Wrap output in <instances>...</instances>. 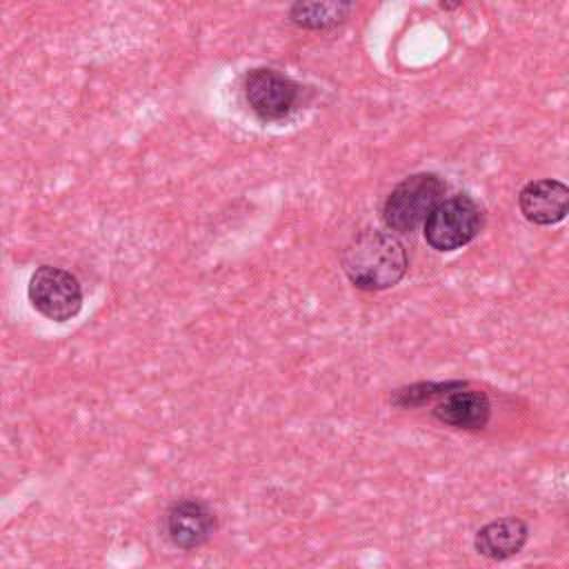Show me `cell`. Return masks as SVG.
<instances>
[{"mask_svg":"<svg viewBox=\"0 0 569 569\" xmlns=\"http://www.w3.org/2000/svg\"><path fill=\"white\" fill-rule=\"evenodd\" d=\"M529 538V527L525 520L509 516L487 522L476 533V551L491 560H505L516 556Z\"/></svg>","mask_w":569,"mask_h":569,"instance_id":"9c48e42d","label":"cell"},{"mask_svg":"<svg viewBox=\"0 0 569 569\" xmlns=\"http://www.w3.org/2000/svg\"><path fill=\"white\" fill-rule=\"evenodd\" d=\"M216 531V513L196 498L176 500L164 513V536L182 551L204 545Z\"/></svg>","mask_w":569,"mask_h":569,"instance_id":"8992f818","label":"cell"},{"mask_svg":"<svg viewBox=\"0 0 569 569\" xmlns=\"http://www.w3.org/2000/svg\"><path fill=\"white\" fill-rule=\"evenodd\" d=\"M518 207L533 224H558L569 216V187L553 178L527 182L518 193Z\"/></svg>","mask_w":569,"mask_h":569,"instance_id":"52a82bcc","label":"cell"},{"mask_svg":"<svg viewBox=\"0 0 569 569\" xmlns=\"http://www.w3.org/2000/svg\"><path fill=\"white\" fill-rule=\"evenodd\" d=\"M27 293L33 309L53 322L71 320L82 307L78 278L67 269L51 264H42L33 271Z\"/></svg>","mask_w":569,"mask_h":569,"instance_id":"277c9868","label":"cell"},{"mask_svg":"<svg viewBox=\"0 0 569 569\" xmlns=\"http://www.w3.org/2000/svg\"><path fill=\"white\" fill-rule=\"evenodd\" d=\"M465 382H420V385H411L407 389H400L393 398L396 405L400 407H416V405H425L433 398H442L449 391L462 387Z\"/></svg>","mask_w":569,"mask_h":569,"instance_id":"8fae6325","label":"cell"},{"mask_svg":"<svg viewBox=\"0 0 569 569\" xmlns=\"http://www.w3.org/2000/svg\"><path fill=\"white\" fill-rule=\"evenodd\" d=\"M482 227L480 207L465 193L442 200L425 222V240L436 251H456L469 244Z\"/></svg>","mask_w":569,"mask_h":569,"instance_id":"3957f363","label":"cell"},{"mask_svg":"<svg viewBox=\"0 0 569 569\" xmlns=\"http://www.w3.org/2000/svg\"><path fill=\"white\" fill-rule=\"evenodd\" d=\"M351 9L353 2H296L289 18L302 29H327L342 22Z\"/></svg>","mask_w":569,"mask_h":569,"instance_id":"30bf717a","label":"cell"},{"mask_svg":"<svg viewBox=\"0 0 569 569\" xmlns=\"http://www.w3.org/2000/svg\"><path fill=\"white\" fill-rule=\"evenodd\" d=\"M447 184L436 173H413L391 189L382 204V220L391 231L409 233L427 222L431 211L442 202Z\"/></svg>","mask_w":569,"mask_h":569,"instance_id":"7a4b0ae2","label":"cell"},{"mask_svg":"<svg viewBox=\"0 0 569 569\" xmlns=\"http://www.w3.org/2000/svg\"><path fill=\"white\" fill-rule=\"evenodd\" d=\"M342 269L353 287L382 291L398 284L407 271V253L400 240L387 231L367 229L351 238L342 251Z\"/></svg>","mask_w":569,"mask_h":569,"instance_id":"6da1fadb","label":"cell"},{"mask_svg":"<svg viewBox=\"0 0 569 569\" xmlns=\"http://www.w3.org/2000/svg\"><path fill=\"white\" fill-rule=\"evenodd\" d=\"M244 100L260 120H282L296 109L300 84L276 69L258 67L244 76Z\"/></svg>","mask_w":569,"mask_h":569,"instance_id":"5b68a950","label":"cell"},{"mask_svg":"<svg viewBox=\"0 0 569 569\" xmlns=\"http://www.w3.org/2000/svg\"><path fill=\"white\" fill-rule=\"evenodd\" d=\"M489 413L491 405L487 393L467 389V385L449 391L433 407V416L440 422L458 429H482L489 420Z\"/></svg>","mask_w":569,"mask_h":569,"instance_id":"ba28073f","label":"cell"}]
</instances>
